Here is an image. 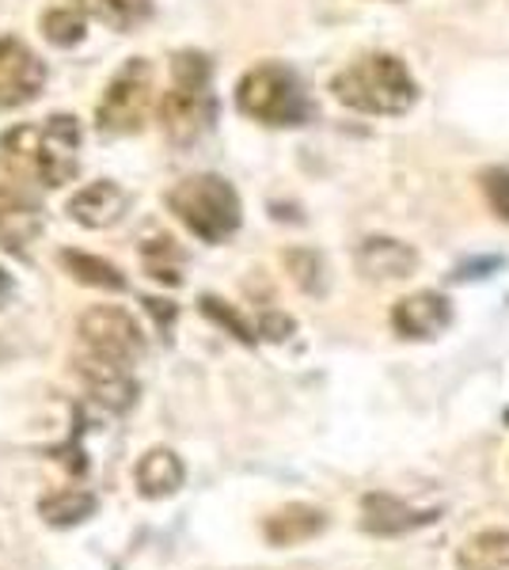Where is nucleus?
Instances as JSON below:
<instances>
[{
	"instance_id": "nucleus-1",
	"label": "nucleus",
	"mask_w": 509,
	"mask_h": 570,
	"mask_svg": "<svg viewBox=\"0 0 509 570\" xmlns=\"http://www.w3.org/2000/svg\"><path fill=\"white\" fill-rule=\"evenodd\" d=\"M80 126L72 115H50L42 126H12L0 134V160L42 187H65L77 176Z\"/></svg>"
},
{
	"instance_id": "nucleus-2",
	"label": "nucleus",
	"mask_w": 509,
	"mask_h": 570,
	"mask_svg": "<svg viewBox=\"0 0 509 570\" xmlns=\"http://www.w3.org/2000/svg\"><path fill=\"white\" fill-rule=\"evenodd\" d=\"M331 91L342 107L361 110V115H407L419 99L411 69L395 53H365L335 72Z\"/></svg>"
},
{
	"instance_id": "nucleus-3",
	"label": "nucleus",
	"mask_w": 509,
	"mask_h": 570,
	"mask_svg": "<svg viewBox=\"0 0 509 570\" xmlns=\"http://www.w3.org/2000/svg\"><path fill=\"white\" fill-rule=\"evenodd\" d=\"M213 122V91L206 53L183 50L172 58V88L160 99V126L175 145H190Z\"/></svg>"
},
{
	"instance_id": "nucleus-4",
	"label": "nucleus",
	"mask_w": 509,
	"mask_h": 570,
	"mask_svg": "<svg viewBox=\"0 0 509 570\" xmlns=\"http://www.w3.org/2000/svg\"><path fill=\"white\" fill-rule=\"evenodd\" d=\"M168 209L206 244L228 240L239 228V217H244L233 183L221 176H190L175 183L168 190Z\"/></svg>"
},
{
	"instance_id": "nucleus-5",
	"label": "nucleus",
	"mask_w": 509,
	"mask_h": 570,
	"mask_svg": "<svg viewBox=\"0 0 509 570\" xmlns=\"http://www.w3.org/2000/svg\"><path fill=\"white\" fill-rule=\"evenodd\" d=\"M236 107L239 115L263 126H301L309 118V99L301 91V80L277 61H263L239 77Z\"/></svg>"
},
{
	"instance_id": "nucleus-6",
	"label": "nucleus",
	"mask_w": 509,
	"mask_h": 570,
	"mask_svg": "<svg viewBox=\"0 0 509 570\" xmlns=\"http://www.w3.org/2000/svg\"><path fill=\"white\" fill-rule=\"evenodd\" d=\"M149 104H153V66L145 58H134L107 80L104 96L96 104V126L104 134H137L145 126Z\"/></svg>"
},
{
	"instance_id": "nucleus-7",
	"label": "nucleus",
	"mask_w": 509,
	"mask_h": 570,
	"mask_svg": "<svg viewBox=\"0 0 509 570\" xmlns=\"http://www.w3.org/2000/svg\"><path fill=\"white\" fill-rule=\"evenodd\" d=\"M77 335H80V351L99 354L118 365H129V370L145 357V335L126 308H115V305L88 308L77 324Z\"/></svg>"
},
{
	"instance_id": "nucleus-8",
	"label": "nucleus",
	"mask_w": 509,
	"mask_h": 570,
	"mask_svg": "<svg viewBox=\"0 0 509 570\" xmlns=\"http://www.w3.org/2000/svg\"><path fill=\"white\" fill-rule=\"evenodd\" d=\"M46 88V66L23 39H0V110L27 107Z\"/></svg>"
},
{
	"instance_id": "nucleus-9",
	"label": "nucleus",
	"mask_w": 509,
	"mask_h": 570,
	"mask_svg": "<svg viewBox=\"0 0 509 570\" xmlns=\"http://www.w3.org/2000/svg\"><path fill=\"white\" fill-rule=\"evenodd\" d=\"M72 370H77L80 384L99 407L107 411H129L137 403V381L129 373V365H118V362H107L99 354H88V351H77L72 357Z\"/></svg>"
},
{
	"instance_id": "nucleus-10",
	"label": "nucleus",
	"mask_w": 509,
	"mask_h": 570,
	"mask_svg": "<svg viewBox=\"0 0 509 570\" xmlns=\"http://www.w3.org/2000/svg\"><path fill=\"white\" fill-rule=\"evenodd\" d=\"M452 324V305L446 293L438 289H419L407 293L392 305V331L407 343H430L441 331Z\"/></svg>"
},
{
	"instance_id": "nucleus-11",
	"label": "nucleus",
	"mask_w": 509,
	"mask_h": 570,
	"mask_svg": "<svg viewBox=\"0 0 509 570\" xmlns=\"http://www.w3.org/2000/svg\"><path fill=\"white\" fill-rule=\"evenodd\" d=\"M433 521H438V510H414L400 494L369 491L365 499H361V529H365L369 537H403V532L433 525Z\"/></svg>"
},
{
	"instance_id": "nucleus-12",
	"label": "nucleus",
	"mask_w": 509,
	"mask_h": 570,
	"mask_svg": "<svg viewBox=\"0 0 509 570\" xmlns=\"http://www.w3.org/2000/svg\"><path fill=\"white\" fill-rule=\"evenodd\" d=\"M331 525L327 510L312 502H285L271 510L263 518V540L271 548H297V544H309V540L323 537Z\"/></svg>"
},
{
	"instance_id": "nucleus-13",
	"label": "nucleus",
	"mask_w": 509,
	"mask_h": 570,
	"mask_svg": "<svg viewBox=\"0 0 509 570\" xmlns=\"http://www.w3.org/2000/svg\"><path fill=\"white\" fill-rule=\"evenodd\" d=\"M354 266L369 282H403L419 266V252L395 236H365L354 252Z\"/></svg>"
},
{
	"instance_id": "nucleus-14",
	"label": "nucleus",
	"mask_w": 509,
	"mask_h": 570,
	"mask_svg": "<svg viewBox=\"0 0 509 570\" xmlns=\"http://www.w3.org/2000/svg\"><path fill=\"white\" fill-rule=\"evenodd\" d=\"M134 483H137V494L149 502H164V499H175L187 483V464L183 456L175 453L168 445H153L141 453V461L134 468Z\"/></svg>"
},
{
	"instance_id": "nucleus-15",
	"label": "nucleus",
	"mask_w": 509,
	"mask_h": 570,
	"mask_svg": "<svg viewBox=\"0 0 509 570\" xmlns=\"http://www.w3.org/2000/svg\"><path fill=\"white\" fill-rule=\"evenodd\" d=\"M46 217L23 190L0 187V247L12 255H27V247L42 236Z\"/></svg>"
},
{
	"instance_id": "nucleus-16",
	"label": "nucleus",
	"mask_w": 509,
	"mask_h": 570,
	"mask_svg": "<svg viewBox=\"0 0 509 570\" xmlns=\"http://www.w3.org/2000/svg\"><path fill=\"white\" fill-rule=\"evenodd\" d=\"M129 206L126 190L118 187V183L110 179H99V183H88V187H80L77 195L69 198V217L77 220V225L85 228H110L118 225Z\"/></svg>"
},
{
	"instance_id": "nucleus-17",
	"label": "nucleus",
	"mask_w": 509,
	"mask_h": 570,
	"mask_svg": "<svg viewBox=\"0 0 509 570\" xmlns=\"http://www.w3.org/2000/svg\"><path fill=\"white\" fill-rule=\"evenodd\" d=\"M35 510H39L42 525H50V529H77V525H85V521L96 518L99 499L91 491H85V487H61V491L42 494Z\"/></svg>"
},
{
	"instance_id": "nucleus-18",
	"label": "nucleus",
	"mask_w": 509,
	"mask_h": 570,
	"mask_svg": "<svg viewBox=\"0 0 509 570\" xmlns=\"http://www.w3.org/2000/svg\"><path fill=\"white\" fill-rule=\"evenodd\" d=\"M58 263L65 271L72 274L80 285H91V289H104V293H123L126 289V274L118 271L115 263L99 259V255H88V252H65L58 255Z\"/></svg>"
},
{
	"instance_id": "nucleus-19",
	"label": "nucleus",
	"mask_w": 509,
	"mask_h": 570,
	"mask_svg": "<svg viewBox=\"0 0 509 570\" xmlns=\"http://www.w3.org/2000/svg\"><path fill=\"white\" fill-rule=\"evenodd\" d=\"M468 567H483V570H509V529H483L464 544Z\"/></svg>"
},
{
	"instance_id": "nucleus-20",
	"label": "nucleus",
	"mask_w": 509,
	"mask_h": 570,
	"mask_svg": "<svg viewBox=\"0 0 509 570\" xmlns=\"http://www.w3.org/2000/svg\"><path fill=\"white\" fill-rule=\"evenodd\" d=\"M80 8L115 31H134L149 20V0H80Z\"/></svg>"
},
{
	"instance_id": "nucleus-21",
	"label": "nucleus",
	"mask_w": 509,
	"mask_h": 570,
	"mask_svg": "<svg viewBox=\"0 0 509 570\" xmlns=\"http://www.w3.org/2000/svg\"><path fill=\"white\" fill-rule=\"evenodd\" d=\"M145 271L153 274L156 282H168V285H179V247H175L172 236H153L145 244Z\"/></svg>"
},
{
	"instance_id": "nucleus-22",
	"label": "nucleus",
	"mask_w": 509,
	"mask_h": 570,
	"mask_svg": "<svg viewBox=\"0 0 509 570\" xmlns=\"http://www.w3.org/2000/svg\"><path fill=\"white\" fill-rule=\"evenodd\" d=\"M42 35L46 42L53 46H77L85 39V16L77 12V8H50V12L42 16Z\"/></svg>"
},
{
	"instance_id": "nucleus-23",
	"label": "nucleus",
	"mask_w": 509,
	"mask_h": 570,
	"mask_svg": "<svg viewBox=\"0 0 509 570\" xmlns=\"http://www.w3.org/2000/svg\"><path fill=\"white\" fill-rule=\"evenodd\" d=\"M202 312H206V316H209L217 327H225L228 335H236L244 346H255V338H258V335H255V327L247 324V320L239 316V312H236L233 305H225V301H217V297H202Z\"/></svg>"
},
{
	"instance_id": "nucleus-24",
	"label": "nucleus",
	"mask_w": 509,
	"mask_h": 570,
	"mask_svg": "<svg viewBox=\"0 0 509 570\" xmlns=\"http://www.w3.org/2000/svg\"><path fill=\"white\" fill-rule=\"evenodd\" d=\"M285 266H290L293 282L301 285L304 293H323V263L316 252H285Z\"/></svg>"
},
{
	"instance_id": "nucleus-25",
	"label": "nucleus",
	"mask_w": 509,
	"mask_h": 570,
	"mask_svg": "<svg viewBox=\"0 0 509 570\" xmlns=\"http://www.w3.org/2000/svg\"><path fill=\"white\" fill-rule=\"evenodd\" d=\"M479 190H483L490 214L509 225V168H487L479 176Z\"/></svg>"
},
{
	"instance_id": "nucleus-26",
	"label": "nucleus",
	"mask_w": 509,
	"mask_h": 570,
	"mask_svg": "<svg viewBox=\"0 0 509 570\" xmlns=\"http://www.w3.org/2000/svg\"><path fill=\"white\" fill-rule=\"evenodd\" d=\"M293 327H297V324H293L290 316H282V312H266V316L258 320V335L271 338V343H282V338H290Z\"/></svg>"
},
{
	"instance_id": "nucleus-27",
	"label": "nucleus",
	"mask_w": 509,
	"mask_h": 570,
	"mask_svg": "<svg viewBox=\"0 0 509 570\" xmlns=\"http://www.w3.org/2000/svg\"><path fill=\"white\" fill-rule=\"evenodd\" d=\"M145 308L153 312L156 327H160L164 335H168V331H172V324H175V305H172V301H156V297H145Z\"/></svg>"
},
{
	"instance_id": "nucleus-28",
	"label": "nucleus",
	"mask_w": 509,
	"mask_h": 570,
	"mask_svg": "<svg viewBox=\"0 0 509 570\" xmlns=\"http://www.w3.org/2000/svg\"><path fill=\"white\" fill-rule=\"evenodd\" d=\"M12 293H16V282L8 278V271L0 266V308H4L8 301H12Z\"/></svg>"
},
{
	"instance_id": "nucleus-29",
	"label": "nucleus",
	"mask_w": 509,
	"mask_h": 570,
	"mask_svg": "<svg viewBox=\"0 0 509 570\" xmlns=\"http://www.w3.org/2000/svg\"><path fill=\"white\" fill-rule=\"evenodd\" d=\"M471 570H483V567H471Z\"/></svg>"
}]
</instances>
